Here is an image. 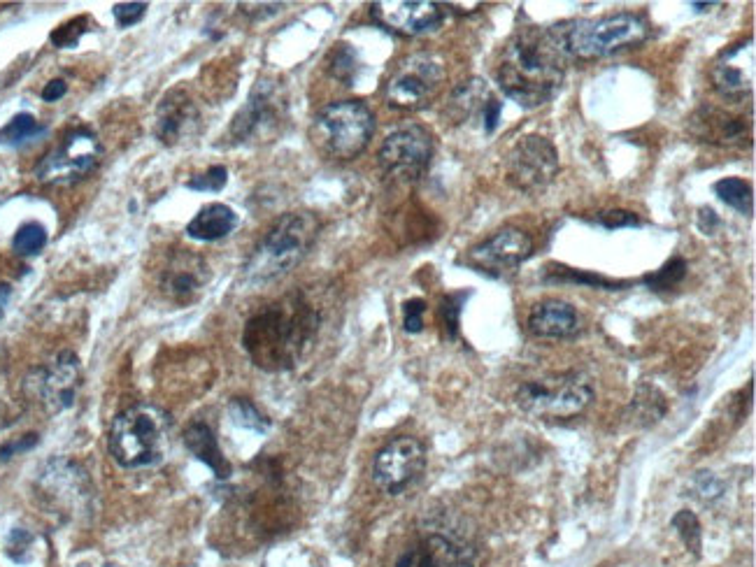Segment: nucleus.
<instances>
[{"label": "nucleus", "mask_w": 756, "mask_h": 567, "mask_svg": "<svg viewBox=\"0 0 756 567\" xmlns=\"http://www.w3.org/2000/svg\"><path fill=\"white\" fill-rule=\"evenodd\" d=\"M568 54L559 24L526 26L512 35L498 63L496 80L501 91L526 110L547 105L561 91Z\"/></svg>", "instance_id": "1"}, {"label": "nucleus", "mask_w": 756, "mask_h": 567, "mask_svg": "<svg viewBox=\"0 0 756 567\" xmlns=\"http://www.w3.org/2000/svg\"><path fill=\"white\" fill-rule=\"evenodd\" d=\"M322 326L317 307L294 291L275 303L261 307L247 321L242 344L256 368L266 372H284L301 363L315 342Z\"/></svg>", "instance_id": "2"}, {"label": "nucleus", "mask_w": 756, "mask_h": 567, "mask_svg": "<svg viewBox=\"0 0 756 567\" xmlns=\"http://www.w3.org/2000/svg\"><path fill=\"white\" fill-rule=\"evenodd\" d=\"M173 437V419L154 403L131 405L114 416L110 428V454L126 470L156 468L166 461Z\"/></svg>", "instance_id": "3"}, {"label": "nucleus", "mask_w": 756, "mask_h": 567, "mask_svg": "<svg viewBox=\"0 0 756 567\" xmlns=\"http://www.w3.org/2000/svg\"><path fill=\"white\" fill-rule=\"evenodd\" d=\"M319 228H322V224H319L317 214H284L256 244L245 268H242V275L249 284H268L289 275L310 254L312 244L317 242Z\"/></svg>", "instance_id": "4"}, {"label": "nucleus", "mask_w": 756, "mask_h": 567, "mask_svg": "<svg viewBox=\"0 0 756 567\" xmlns=\"http://www.w3.org/2000/svg\"><path fill=\"white\" fill-rule=\"evenodd\" d=\"M559 31L568 59H603L622 49L643 45L649 38L647 21L633 12L563 21Z\"/></svg>", "instance_id": "5"}, {"label": "nucleus", "mask_w": 756, "mask_h": 567, "mask_svg": "<svg viewBox=\"0 0 756 567\" xmlns=\"http://www.w3.org/2000/svg\"><path fill=\"white\" fill-rule=\"evenodd\" d=\"M375 133V114L361 100H338L322 107L310 126V138L319 152L349 161L359 156Z\"/></svg>", "instance_id": "6"}, {"label": "nucleus", "mask_w": 756, "mask_h": 567, "mask_svg": "<svg viewBox=\"0 0 756 567\" xmlns=\"http://www.w3.org/2000/svg\"><path fill=\"white\" fill-rule=\"evenodd\" d=\"M594 400L591 379L582 372H559L524 382L517 389V405L536 419L556 421L580 416Z\"/></svg>", "instance_id": "7"}, {"label": "nucleus", "mask_w": 756, "mask_h": 567, "mask_svg": "<svg viewBox=\"0 0 756 567\" xmlns=\"http://www.w3.org/2000/svg\"><path fill=\"white\" fill-rule=\"evenodd\" d=\"M35 495L52 514H59L63 519H75V516L91 512L94 488H91L87 472L80 465L54 458L38 472Z\"/></svg>", "instance_id": "8"}, {"label": "nucleus", "mask_w": 756, "mask_h": 567, "mask_svg": "<svg viewBox=\"0 0 756 567\" xmlns=\"http://www.w3.org/2000/svg\"><path fill=\"white\" fill-rule=\"evenodd\" d=\"M445 63L431 52H417L398 63L384 96L398 110H422L438 98L445 86Z\"/></svg>", "instance_id": "9"}, {"label": "nucleus", "mask_w": 756, "mask_h": 567, "mask_svg": "<svg viewBox=\"0 0 756 567\" xmlns=\"http://www.w3.org/2000/svg\"><path fill=\"white\" fill-rule=\"evenodd\" d=\"M103 147L89 128L70 131L56 149H52L35 168V177L42 184L70 186L82 182L84 177L96 170L101 161Z\"/></svg>", "instance_id": "10"}, {"label": "nucleus", "mask_w": 756, "mask_h": 567, "mask_svg": "<svg viewBox=\"0 0 756 567\" xmlns=\"http://www.w3.org/2000/svg\"><path fill=\"white\" fill-rule=\"evenodd\" d=\"M505 175L512 189L538 196L559 175V152L552 140L542 135H526L510 149Z\"/></svg>", "instance_id": "11"}, {"label": "nucleus", "mask_w": 756, "mask_h": 567, "mask_svg": "<svg viewBox=\"0 0 756 567\" xmlns=\"http://www.w3.org/2000/svg\"><path fill=\"white\" fill-rule=\"evenodd\" d=\"M433 135L419 124H405L387 135L380 147V165L398 182H419L431 168Z\"/></svg>", "instance_id": "12"}, {"label": "nucleus", "mask_w": 756, "mask_h": 567, "mask_svg": "<svg viewBox=\"0 0 756 567\" xmlns=\"http://www.w3.org/2000/svg\"><path fill=\"white\" fill-rule=\"evenodd\" d=\"M287 119V98L275 82H259L249 93L247 103L233 117L231 135L235 142L270 140Z\"/></svg>", "instance_id": "13"}, {"label": "nucleus", "mask_w": 756, "mask_h": 567, "mask_svg": "<svg viewBox=\"0 0 756 567\" xmlns=\"http://www.w3.org/2000/svg\"><path fill=\"white\" fill-rule=\"evenodd\" d=\"M426 468V451L415 437L401 435L384 444L373 461V482L387 495L408 491Z\"/></svg>", "instance_id": "14"}, {"label": "nucleus", "mask_w": 756, "mask_h": 567, "mask_svg": "<svg viewBox=\"0 0 756 567\" xmlns=\"http://www.w3.org/2000/svg\"><path fill=\"white\" fill-rule=\"evenodd\" d=\"M533 254V240L522 228L505 226L475 247H470L463 256V263L470 270L482 272L489 277H501L526 263Z\"/></svg>", "instance_id": "15"}, {"label": "nucleus", "mask_w": 756, "mask_h": 567, "mask_svg": "<svg viewBox=\"0 0 756 567\" xmlns=\"http://www.w3.org/2000/svg\"><path fill=\"white\" fill-rule=\"evenodd\" d=\"M377 24L403 35H426L438 31L447 19V7L429 0H382L370 7Z\"/></svg>", "instance_id": "16"}, {"label": "nucleus", "mask_w": 756, "mask_h": 567, "mask_svg": "<svg viewBox=\"0 0 756 567\" xmlns=\"http://www.w3.org/2000/svg\"><path fill=\"white\" fill-rule=\"evenodd\" d=\"M80 361L73 351H61L47 368L35 372V393L49 414H61L75 405L80 393Z\"/></svg>", "instance_id": "17"}, {"label": "nucleus", "mask_w": 756, "mask_h": 567, "mask_svg": "<svg viewBox=\"0 0 756 567\" xmlns=\"http://www.w3.org/2000/svg\"><path fill=\"white\" fill-rule=\"evenodd\" d=\"M710 80L715 91L731 103H743L754 89V40H740L712 63Z\"/></svg>", "instance_id": "18"}, {"label": "nucleus", "mask_w": 756, "mask_h": 567, "mask_svg": "<svg viewBox=\"0 0 756 567\" xmlns=\"http://www.w3.org/2000/svg\"><path fill=\"white\" fill-rule=\"evenodd\" d=\"M394 567H480V556L470 544L433 533L405 549Z\"/></svg>", "instance_id": "19"}, {"label": "nucleus", "mask_w": 756, "mask_h": 567, "mask_svg": "<svg viewBox=\"0 0 756 567\" xmlns=\"http://www.w3.org/2000/svg\"><path fill=\"white\" fill-rule=\"evenodd\" d=\"M210 268L198 254L177 249L161 268V291L175 303H191L205 289Z\"/></svg>", "instance_id": "20"}, {"label": "nucleus", "mask_w": 756, "mask_h": 567, "mask_svg": "<svg viewBox=\"0 0 756 567\" xmlns=\"http://www.w3.org/2000/svg\"><path fill=\"white\" fill-rule=\"evenodd\" d=\"M201 126V112L194 100L184 91H170L161 100L159 114H156V135L166 142V145H177V142L187 140L194 135Z\"/></svg>", "instance_id": "21"}, {"label": "nucleus", "mask_w": 756, "mask_h": 567, "mask_svg": "<svg viewBox=\"0 0 756 567\" xmlns=\"http://www.w3.org/2000/svg\"><path fill=\"white\" fill-rule=\"evenodd\" d=\"M691 131L701 142H712V145L722 147H743L750 142V131L743 117H733L729 112L715 110H701L691 119Z\"/></svg>", "instance_id": "22"}, {"label": "nucleus", "mask_w": 756, "mask_h": 567, "mask_svg": "<svg viewBox=\"0 0 756 567\" xmlns=\"http://www.w3.org/2000/svg\"><path fill=\"white\" fill-rule=\"evenodd\" d=\"M529 330L542 340H568L580 333V314L566 300H545L531 310Z\"/></svg>", "instance_id": "23"}, {"label": "nucleus", "mask_w": 756, "mask_h": 567, "mask_svg": "<svg viewBox=\"0 0 756 567\" xmlns=\"http://www.w3.org/2000/svg\"><path fill=\"white\" fill-rule=\"evenodd\" d=\"M240 219L233 207L224 203L205 205L201 212L187 224V235L198 242H215L231 235L238 228Z\"/></svg>", "instance_id": "24"}, {"label": "nucleus", "mask_w": 756, "mask_h": 567, "mask_svg": "<svg viewBox=\"0 0 756 567\" xmlns=\"http://www.w3.org/2000/svg\"><path fill=\"white\" fill-rule=\"evenodd\" d=\"M184 444H187V449L191 451V454H194L201 463L208 465V468L215 472L219 479H226L228 475H231V465H228L226 456L221 454L217 437L215 433H212V428L208 426V423H203V421L189 423V426L184 428Z\"/></svg>", "instance_id": "25"}, {"label": "nucleus", "mask_w": 756, "mask_h": 567, "mask_svg": "<svg viewBox=\"0 0 756 567\" xmlns=\"http://www.w3.org/2000/svg\"><path fill=\"white\" fill-rule=\"evenodd\" d=\"M496 96L489 91L487 82L482 80H468L461 86H456L452 91V100H449V110L456 117V121H470L480 117L484 121L489 105L494 103Z\"/></svg>", "instance_id": "26"}, {"label": "nucleus", "mask_w": 756, "mask_h": 567, "mask_svg": "<svg viewBox=\"0 0 756 567\" xmlns=\"http://www.w3.org/2000/svg\"><path fill=\"white\" fill-rule=\"evenodd\" d=\"M45 133H47V128L42 126L33 114L21 112L0 128V147H21V145H26V142L42 138Z\"/></svg>", "instance_id": "27"}, {"label": "nucleus", "mask_w": 756, "mask_h": 567, "mask_svg": "<svg viewBox=\"0 0 756 567\" xmlns=\"http://www.w3.org/2000/svg\"><path fill=\"white\" fill-rule=\"evenodd\" d=\"M715 193H717V198L722 200V203L733 207V210H736L738 214L752 217L754 191H752L750 182H745V179H740V177H724L715 184Z\"/></svg>", "instance_id": "28"}, {"label": "nucleus", "mask_w": 756, "mask_h": 567, "mask_svg": "<svg viewBox=\"0 0 756 567\" xmlns=\"http://www.w3.org/2000/svg\"><path fill=\"white\" fill-rule=\"evenodd\" d=\"M547 282H573V284H584L591 286V289H605V291H622L624 286H629V282H619V279H608L603 275H591V272L584 270H573V268H549L547 272Z\"/></svg>", "instance_id": "29"}, {"label": "nucleus", "mask_w": 756, "mask_h": 567, "mask_svg": "<svg viewBox=\"0 0 756 567\" xmlns=\"http://www.w3.org/2000/svg\"><path fill=\"white\" fill-rule=\"evenodd\" d=\"M684 277H687V261L680 256H675V258H670L666 265H661L659 270H654L652 275L643 277V284L649 286L652 291H670V289H675Z\"/></svg>", "instance_id": "30"}, {"label": "nucleus", "mask_w": 756, "mask_h": 567, "mask_svg": "<svg viewBox=\"0 0 756 567\" xmlns=\"http://www.w3.org/2000/svg\"><path fill=\"white\" fill-rule=\"evenodd\" d=\"M45 244H47L45 226L38 224V221H31V224L19 226V231L14 233L12 249H14V254H19V256H35L45 249Z\"/></svg>", "instance_id": "31"}, {"label": "nucleus", "mask_w": 756, "mask_h": 567, "mask_svg": "<svg viewBox=\"0 0 756 567\" xmlns=\"http://www.w3.org/2000/svg\"><path fill=\"white\" fill-rule=\"evenodd\" d=\"M228 414H231L235 426L254 430V433H266V430L270 428V421L266 419V416H263L259 409H256L245 398L231 400V405H228Z\"/></svg>", "instance_id": "32"}, {"label": "nucleus", "mask_w": 756, "mask_h": 567, "mask_svg": "<svg viewBox=\"0 0 756 567\" xmlns=\"http://www.w3.org/2000/svg\"><path fill=\"white\" fill-rule=\"evenodd\" d=\"M466 298H468V293H449V296L442 298L440 321H442V330H445L447 340H456V337H459V317H461Z\"/></svg>", "instance_id": "33"}, {"label": "nucleus", "mask_w": 756, "mask_h": 567, "mask_svg": "<svg viewBox=\"0 0 756 567\" xmlns=\"http://www.w3.org/2000/svg\"><path fill=\"white\" fill-rule=\"evenodd\" d=\"M673 528L677 530V535L682 537L684 547L694 551L696 556L701 554V523H698V519L689 509H682L680 514H675Z\"/></svg>", "instance_id": "34"}, {"label": "nucleus", "mask_w": 756, "mask_h": 567, "mask_svg": "<svg viewBox=\"0 0 756 567\" xmlns=\"http://www.w3.org/2000/svg\"><path fill=\"white\" fill-rule=\"evenodd\" d=\"M356 70H359V59H356L354 49L349 45H338L331 56L333 77H338L345 84H352L356 80Z\"/></svg>", "instance_id": "35"}, {"label": "nucleus", "mask_w": 756, "mask_h": 567, "mask_svg": "<svg viewBox=\"0 0 756 567\" xmlns=\"http://www.w3.org/2000/svg\"><path fill=\"white\" fill-rule=\"evenodd\" d=\"M228 182V170L224 165H212L210 170H205L203 175H196L189 179V189L191 191H208V193H217L226 186Z\"/></svg>", "instance_id": "36"}, {"label": "nucleus", "mask_w": 756, "mask_h": 567, "mask_svg": "<svg viewBox=\"0 0 756 567\" xmlns=\"http://www.w3.org/2000/svg\"><path fill=\"white\" fill-rule=\"evenodd\" d=\"M87 24L89 19L87 17H80V19H73L70 24H63L56 28V31L52 33V42L59 49H68V47H75L77 42H80V38L84 35V31H87Z\"/></svg>", "instance_id": "37"}, {"label": "nucleus", "mask_w": 756, "mask_h": 567, "mask_svg": "<svg viewBox=\"0 0 756 567\" xmlns=\"http://www.w3.org/2000/svg\"><path fill=\"white\" fill-rule=\"evenodd\" d=\"M31 547H33V535L28 533V530L24 528H14L10 535H7V556L12 558V561L17 563H24L28 554H31Z\"/></svg>", "instance_id": "38"}, {"label": "nucleus", "mask_w": 756, "mask_h": 567, "mask_svg": "<svg viewBox=\"0 0 756 567\" xmlns=\"http://www.w3.org/2000/svg\"><path fill=\"white\" fill-rule=\"evenodd\" d=\"M424 312L426 303L422 298H412L408 303H403V328L405 333H422L424 330Z\"/></svg>", "instance_id": "39"}, {"label": "nucleus", "mask_w": 756, "mask_h": 567, "mask_svg": "<svg viewBox=\"0 0 756 567\" xmlns=\"http://www.w3.org/2000/svg\"><path fill=\"white\" fill-rule=\"evenodd\" d=\"M598 224H601L603 228H608V231H615V228L640 226V219H638V214H633L629 210H610L598 217Z\"/></svg>", "instance_id": "40"}, {"label": "nucleus", "mask_w": 756, "mask_h": 567, "mask_svg": "<svg viewBox=\"0 0 756 567\" xmlns=\"http://www.w3.org/2000/svg\"><path fill=\"white\" fill-rule=\"evenodd\" d=\"M145 12H147V5L145 3H121V5H114V19H117V24L121 28L135 26L142 17H145Z\"/></svg>", "instance_id": "41"}, {"label": "nucleus", "mask_w": 756, "mask_h": 567, "mask_svg": "<svg viewBox=\"0 0 756 567\" xmlns=\"http://www.w3.org/2000/svg\"><path fill=\"white\" fill-rule=\"evenodd\" d=\"M654 403H663V396L656 389H640L638 398H636V407L638 409H645L643 412V419L645 421H659L663 412H659V409H654Z\"/></svg>", "instance_id": "42"}, {"label": "nucleus", "mask_w": 756, "mask_h": 567, "mask_svg": "<svg viewBox=\"0 0 756 567\" xmlns=\"http://www.w3.org/2000/svg\"><path fill=\"white\" fill-rule=\"evenodd\" d=\"M35 444H38V435H24V437H19V440L7 442L0 447V461H10V458L21 454V451L33 449Z\"/></svg>", "instance_id": "43"}, {"label": "nucleus", "mask_w": 756, "mask_h": 567, "mask_svg": "<svg viewBox=\"0 0 756 567\" xmlns=\"http://www.w3.org/2000/svg\"><path fill=\"white\" fill-rule=\"evenodd\" d=\"M66 91H68L66 82L52 80L45 86V89H42V100H45V103H56V100H61L63 96H66Z\"/></svg>", "instance_id": "44"}, {"label": "nucleus", "mask_w": 756, "mask_h": 567, "mask_svg": "<svg viewBox=\"0 0 756 567\" xmlns=\"http://www.w3.org/2000/svg\"><path fill=\"white\" fill-rule=\"evenodd\" d=\"M717 226H719V219H717L715 210H712V207H701V210H698V228H701V231L708 235V233L715 231Z\"/></svg>", "instance_id": "45"}, {"label": "nucleus", "mask_w": 756, "mask_h": 567, "mask_svg": "<svg viewBox=\"0 0 756 567\" xmlns=\"http://www.w3.org/2000/svg\"><path fill=\"white\" fill-rule=\"evenodd\" d=\"M10 298H12V286L10 284H0V319L5 317L7 305H10Z\"/></svg>", "instance_id": "46"}, {"label": "nucleus", "mask_w": 756, "mask_h": 567, "mask_svg": "<svg viewBox=\"0 0 756 567\" xmlns=\"http://www.w3.org/2000/svg\"><path fill=\"white\" fill-rule=\"evenodd\" d=\"M691 7L698 12H705V10H710V7H717V3H691Z\"/></svg>", "instance_id": "47"}]
</instances>
